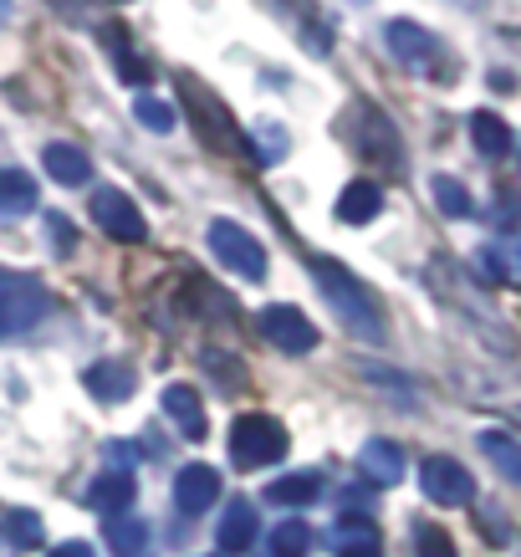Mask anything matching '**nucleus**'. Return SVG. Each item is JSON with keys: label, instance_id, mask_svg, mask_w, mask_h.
Instances as JSON below:
<instances>
[{"label": "nucleus", "instance_id": "obj_32", "mask_svg": "<svg viewBox=\"0 0 521 557\" xmlns=\"http://www.w3.org/2000/svg\"><path fill=\"white\" fill-rule=\"evenodd\" d=\"M225 358H231V354H215V348H210V354H204V369L215 373V379H220V384H225V388H236L240 379H246V373H240V369H231Z\"/></svg>", "mask_w": 521, "mask_h": 557}, {"label": "nucleus", "instance_id": "obj_18", "mask_svg": "<svg viewBox=\"0 0 521 557\" xmlns=\"http://www.w3.org/2000/svg\"><path fill=\"white\" fill-rule=\"evenodd\" d=\"M134 475H119V471H102L92 486H87V507L108 511V517H123V507L134 502Z\"/></svg>", "mask_w": 521, "mask_h": 557}, {"label": "nucleus", "instance_id": "obj_13", "mask_svg": "<svg viewBox=\"0 0 521 557\" xmlns=\"http://www.w3.org/2000/svg\"><path fill=\"white\" fill-rule=\"evenodd\" d=\"M358 471L369 475L373 486H399L404 481V450L394 440H369L363 450H358Z\"/></svg>", "mask_w": 521, "mask_h": 557}, {"label": "nucleus", "instance_id": "obj_24", "mask_svg": "<svg viewBox=\"0 0 521 557\" xmlns=\"http://www.w3.org/2000/svg\"><path fill=\"white\" fill-rule=\"evenodd\" d=\"M471 138L475 149L486 153V159H506L511 153V128H506V119H496V113H471Z\"/></svg>", "mask_w": 521, "mask_h": 557}, {"label": "nucleus", "instance_id": "obj_27", "mask_svg": "<svg viewBox=\"0 0 521 557\" xmlns=\"http://www.w3.org/2000/svg\"><path fill=\"white\" fill-rule=\"evenodd\" d=\"M0 532H5V542H11L16 553L41 547V517H36V511H11V517L0 522Z\"/></svg>", "mask_w": 521, "mask_h": 557}, {"label": "nucleus", "instance_id": "obj_26", "mask_svg": "<svg viewBox=\"0 0 521 557\" xmlns=\"http://www.w3.org/2000/svg\"><path fill=\"white\" fill-rule=\"evenodd\" d=\"M430 189H435L439 215L466 220V215H471V210H475V205H471V189L460 185V180H450V174H435V180H430Z\"/></svg>", "mask_w": 521, "mask_h": 557}, {"label": "nucleus", "instance_id": "obj_16", "mask_svg": "<svg viewBox=\"0 0 521 557\" xmlns=\"http://www.w3.org/2000/svg\"><path fill=\"white\" fill-rule=\"evenodd\" d=\"M388 51L399 57V62H409V67H424V62H435V36L424 32V26H414V21H388Z\"/></svg>", "mask_w": 521, "mask_h": 557}, {"label": "nucleus", "instance_id": "obj_30", "mask_svg": "<svg viewBox=\"0 0 521 557\" xmlns=\"http://www.w3.org/2000/svg\"><path fill=\"white\" fill-rule=\"evenodd\" d=\"M414 553L420 557H460L455 542L445 537V527H420V532H414Z\"/></svg>", "mask_w": 521, "mask_h": 557}, {"label": "nucleus", "instance_id": "obj_7", "mask_svg": "<svg viewBox=\"0 0 521 557\" xmlns=\"http://www.w3.org/2000/svg\"><path fill=\"white\" fill-rule=\"evenodd\" d=\"M420 486H424V496L435 502V507H471L475 502V481H471V471L460 466V460H450V456H430L420 466Z\"/></svg>", "mask_w": 521, "mask_h": 557}, {"label": "nucleus", "instance_id": "obj_33", "mask_svg": "<svg viewBox=\"0 0 521 557\" xmlns=\"http://www.w3.org/2000/svg\"><path fill=\"white\" fill-rule=\"evenodd\" d=\"M47 231H51V251L67 256L72 251V220L67 215H47Z\"/></svg>", "mask_w": 521, "mask_h": 557}, {"label": "nucleus", "instance_id": "obj_19", "mask_svg": "<svg viewBox=\"0 0 521 557\" xmlns=\"http://www.w3.org/2000/svg\"><path fill=\"white\" fill-rule=\"evenodd\" d=\"M256 542V507L251 502H231L220 517V553H246Z\"/></svg>", "mask_w": 521, "mask_h": 557}, {"label": "nucleus", "instance_id": "obj_12", "mask_svg": "<svg viewBox=\"0 0 521 557\" xmlns=\"http://www.w3.org/2000/svg\"><path fill=\"white\" fill-rule=\"evenodd\" d=\"M164 414L179 424L185 440H204V430H210V420H204V409H200V388H189V384L164 388Z\"/></svg>", "mask_w": 521, "mask_h": 557}, {"label": "nucleus", "instance_id": "obj_21", "mask_svg": "<svg viewBox=\"0 0 521 557\" xmlns=\"http://www.w3.org/2000/svg\"><path fill=\"white\" fill-rule=\"evenodd\" d=\"M481 456H486L506 481L521 486V440L517 435H506V430H481Z\"/></svg>", "mask_w": 521, "mask_h": 557}, {"label": "nucleus", "instance_id": "obj_9", "mask_svg": "<svg viewBox=\"0 0 521 557\" xmlns=\"http://www.w3.org/2000/svg\"><path fill=\"white\" fill-rule=\"evenodd\" d=\"M83 384H87L92 399H102V405H123V399H134L138 369L134 363H123V358H98V363L83 373Z\"/></svg>", "mask_w": 521, "mask_h": 557}, {"label": "nucleus", "instance_id": "obj_8", "mask_svg": "<svg viewBox=\"0 0 521 557\" xmlns=\"http://www.w3.org/2000/svg\"><path fill=\"white\" fill-rule=\"evenodd\" d=\"M261 333L282 354H312L318 348V327H312V318H302V307H282V302L266 307L261 312Z\"/></svg>", "mask_w": 521, "mask_h": 557}, {"label": "nucleus", "instance_id": "obj_10", "mask_svg": "<svg viewBox=\"0 0 521 557\" xmlns=\"http://www.w3.org/2000/svg\"><path fill=\"white\" fill-rule=\"evenodd\" d=\"M220 502V471L215 466H185V471L174 475V507L185 511V517H200L204 507H215Z\"/></svg>", "mask_w": 521, "mask_h": 557}, {"label": "nucleus", "instance_id": "obj_11", "mask_svg": "<svg viewBox=\"0 0 521 557\" xmlns=\"http://www.w3.org/2000/svg\"><path fill=\"white\" fill-rule=\"evenodd\" d=\"M353 123H358V149L379 159V164H394V153H399V138L388 128V119L373 108V102H358L353 108Z\"/></svg>", "mask_w": 521, "mask_h": 557}, {"label": "nucleus", "instance_id": "obj_15", "mask_svg": "<svg viewBox=\"0 0 521 557\" xmlns=\"http://www.w3.org/2000/svg\"><path fill=\"white\" fill-rule=\"evenodd\" d=\"M41 164H47V174L57 185H67V189L92 180V159H87L77 144H47V149H41Z\"/></svg>", "mask_w": 521, "mask_h": 557}, {"label": "nucleus", "instance_id": "obj_35", "mask_svg": "<svg viewBox=\"0 0 521 557\" xmlns=\"http://www.w3.org/2000/svg\"><path fill=\"white\" fill-rule=\"evenodd\" d=\"M51 557H98V553H92V542H57Z\"/></svg>", "mask_w": 521, "mask_h": 557}, {"label": "nucleus", "instance_id": "obj_14", "mask_svg": "<svg viewBox=\"0 0 521 557\" xmlns=\"http://www.w3.org/2000/svg\"><path fill=\"white\" fill-rule=\"evenodd\" d=\"M327 547L337 557H373L379 553V527L369 517H337V527L327 532Z\"/></svg>", "mask_w": 521, "mask_h": 557}, {"label": "nucleus", "instance_id": "obj_2", "mask_svg": "<svg viewBox=\"0 0 521 557\" xmlns=\"http://www.w3.org/2000/svg\"><path fill=\"white\" fill-rule=\"evenodd\" d=\"M286 430L282 420H271V414H240L231 424V460H236L240 471H261V466H276L286 456Z\"/></svg>", "mask_w": 521, "mask_h": 557}, {"label": "nucleus", "instance_id": "obj_1", "mask_svg": "<svg viewBox=\"0 0 521 557\" xmlns=\"http://www.w3.org/2000/svg\"><path fill=\"white\" fill-rule=\"evenodd\" d=\"M312 282H318V292L327 297V307H333L337 318H343V327L353 333V338L363 343H384V312H379V302H373V292L358 282L353 271L343 267V261H327V256H318L312 261Z\"/></svg>", "mask_w": 521, "mask_h": 557}, {"label": "nucleus", "instance_id": "obj_3", "mask_svg": "<svg viewBox=\"0 0 521 557\" xmlns=\"http://www.w3.org/2000/svg\"><path fill=\"white\" fill-rule=\"evenodd\" d=\"M47 318V292L26 271L0 267V338H21Z\"/></svg>", "mask_w": 521, "mask_h": 557}, {"label": "nucleus", "instance_id": "obj_4", "mask_svg": "<svg viewBox=\"0 0 521 557\" xmlns=\"http://www.w3.org/2000/svg\"><path fill=\"white\" fill-rule=\"evenodd\" d=\"M210 251L225 271H236L246 282H266V251H261V240L240 225V220H210Z\"/></svg>", "mask_w": 521, "mask_h": 557}, {"label": "nucleus", "instance_id": "obj_6", "mask_svg": "<svg viewBox=\"0 0 521 557\" xmlns=\"http://www.w3.org/2000/svg\"><path fill=\"white\" fill-rule=\"evenodd\" d=\"M92 220H98L102 236L123 240V246L149 240V220H144V210H138L123 189H98V195H92Z\"/></svg>", "mask_w": 521, "mask_h": 557}, {"label": "nucleus", "instance_id": "obj_23", "mask_svg": "<svg viewBox=\"0 0 521 557\" xmlns=\"http://www.w3.org/2000/svg\"><path fill=\"white\" fill-rule=\"evenodd\" d=\"M102 537H108V547L119 557H144V547H149V522H138V517H108L102 522Z\"/></svg>", "mask_w": 521, "mask_h": 557}, {"label": "nucleus", "instance_id": "obj_17", "mask_svg": "<svg viewBox=\"0 0 521 557\" xmlns=\"http://www.w3.org/2000/svg\"><path fill=\"white\" fill-rule=\"evenodd\" d=\"M379 210H384V189L373 185V180H353V185L337 195V220L343 225H369Z\"/></svg>", "mask_w": 521, "mask_h": 557}, {"label": "nucleus", "instance_id": "obj_34", "mask_svg": "<svg viewBox=\"0 0 521 557\" xmlns=\"http://www.w3.org/2000/svg\"><path fill=\"white\" fill-rule=\"evenodd\" d=\"M134 445H123V440H113V445H108V466H119V475H128L134 471Z\"/></svg>", "mask_w": 521, "mask_h": 557}, {"label": "nucleus", "instance_id": "obj_5", "mask_svg": "<svg viewBox=\"0 0 521 557\" xmlns=\"http://www.w3.org/2000/svg\"><path fill=\"white\" fill-rule=\"evenodd\" d=\"M179 98L189 102V119H195V134H200V144H210L215 153H240V149H246V138L236 134L231 113H225V108H220V98H210L200 83L179 77Z\"/></svg>", "mask_w": 521, "mask_h": 557}, {"label": "nucleus", "instance_id": "obj_29", "mask_svg": "<svg viewBox=\"0 0 521 557\" xmlns=\"http://www.w3.org/2000/svg\"><path fill=\"white\" fill-rule=\"evenodd\" d=\"M251 153H256V164H282L286 159V134L276 128V123H261L251 134Z\"/></svg>", "mask_w": 521, "mask_h": 557}, {"label": "nucleus", "instance_id": "obj_20", "mask_svg": "<svg viewBox=\"0 0 521 557\" xmlns=\"http://www.w3.org/2000/svg\"><path fill=\"white\" fill-rule=\"evenodd\" d=\"M266 496L276 507H312L322 496V475L318 471H291V475H282V481H271Z\"/></svg>", "mask_w": 521, "mask_h": 557}, {"label": "nucleus", "instance_id": "obj_25", "mask_svg": "<svg viewBox=\"0 0 521 557\" xmlns=\"http://www.w3.org/2000/svg\"><path fill=\"white\" fill-rule=\"evenodd\" d=\"M312 547H318V532L307 522H297V517L276 522V532H271V557H307Z\"/></svg>", "mask_w": 521, "mask_h": 557}, {"label": "nucleus", "instance_id": "obj_28", "mask_svg": "<svg viewBox=\"0 0 521 557\" xmlns=\"http://www.w3.org/2000/svg\"><path fill=\"white\" fill-rule=\"evenodd\" d=\"M134 119H138V128H149V134H174V108H169L164 98H138L134 102Z\"/></svg>", "mask_w": 521, "mask_h": 557}, {"label": "nucleus", "instance_id": "obj_31", "mask_svg": "<svg viewBox=\"0 0 521 557\" xmlns=\"http://www.w3.org/2000/svg\"><path fill=\"white\" fill-rule=\"evenodd\" d=\"M113 57H119V77L123 83H144V77H149V67H144V62H138L134 51H128V41H119V47H113Z\"/></svg>", "mask_w": 521, "mask_h": 557}, {"label": "nucleus", "instance_id": "obj_22", "mask_svg": "<svg viewBox=\"0 0 521 557\" xmlns=\"http://www.w3.org/2000/svg\"><path fill=\"white\" fill-rule=\"evenodd\" d=\"M36 210V180L26 170H0V215H32Z\"/></svg>", "mask_w": 521, "mask_h": 557}]
</instances>
